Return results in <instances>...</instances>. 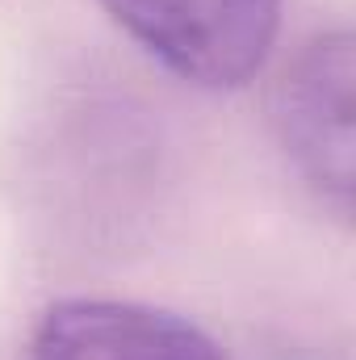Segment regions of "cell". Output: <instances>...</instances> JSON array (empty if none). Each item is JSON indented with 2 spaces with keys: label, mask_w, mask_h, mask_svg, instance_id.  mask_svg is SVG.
<instances>
[{
  "label": "cell",
  "mask_w": 356,
  "mask_h": 360,
  "mask_svg": "<svg viewBox=\"0 0 356 360\" xmlns=\"http://www.w3.org/2000/svg\"><path fill=\"white\" fill-rule=\"evenodd\" d=\"M172 76L197 89H243L272 55L281 0H101Z\"/></svg>",
  "instance_id": "6da1fadb"
},
{
  "label": "cell",
  "mask_w": 356,
  "mask_h": 360,
  "mask_svg": "<svg viewBox=\"0 0 356 360\" xmlns=\"http://www.w3.org/2000/svg\"><path fill=\"white\" fill-rule=\"evenodd\" d=\"M356 51L348 30L314 34L285 68L272 96V126L285 160L302 184L314 188L336 214L352 210L356 147H352Z\"/></svg>",
  "instance_id": "7a4b0ae2"
},
{
  "label": "cell",
  "mask_w": 356,
  "mask_h": 360,
  "mask_svg": "<svg viewBox=\"0 0 356 360\" xmlns=\"http://www.w3.org/2000/svg\"><path fill=\"white\" fill-rule=\"evenodd\" d=\"M25 360H227V352L177 310L122 297H63L38 319Z\"/></svg>",
  "instance_id": "3957f363"
}]
</instances>
